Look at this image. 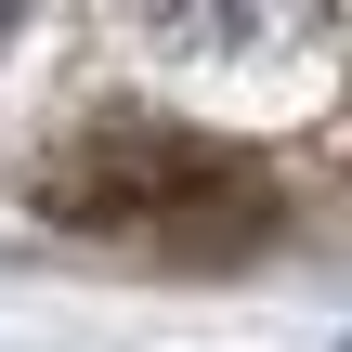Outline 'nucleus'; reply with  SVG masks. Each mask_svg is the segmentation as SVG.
<instances>
[{
	"mask_svg": "<svg viewBox=\"0 0 352 352\" xmlns=\"http://www.w3.org/2000/svg\"><path fill=\"white\" fill-rule=\"evenodd\" d=\"M0 39H13V13H0Z\"/></svg>",
	"mask_w": 352,
	"mask_h": 352,
	"instance_id": "1",
	"label": "nucleus"
}]
</instances>
